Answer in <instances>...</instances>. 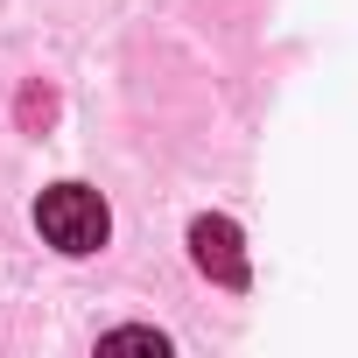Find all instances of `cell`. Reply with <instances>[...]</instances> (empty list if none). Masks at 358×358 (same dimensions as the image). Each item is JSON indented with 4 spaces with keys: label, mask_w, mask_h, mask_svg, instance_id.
I'll use <instances>...</instances> for the list:
<instances>
[{
    "label": "cell",
    "mask_w": 358,
    "mask_h": 358,
    "mask_svg": "<svg viewBox=\"0 0 358 358\" xmlns=\"http://www.w3.org/2000/svg\"><path fill=\"white\" fill-rule=\"evenodd\" d=\"M50 120H57V92H50V85H29V92H22V127L43 134Z\"/></svg>",
    "instance_id": "obj_3"
},
{
    "label": "cell",
    "mask_w": 358,
    "mask_h": 358,
    "mask_svg": "<svg viewBox=\"0 0 358 358\" xmlns=\"http://www.w3.org/2000/svg\"><path fill=\"white\" fill-rule=\"evenodd\" d=\"M99 344H106V351H155V358L169 351V337H162V330H106Z\"/></svg>",
    "instance_id": "obj_4"
},
{
    "label": "cell",
    "mask_w": 358,
    "mask_h": 358,
    "mask_svg": "<svg viewBox=\"0 0 358 358\" xmlns=\"http://www.w3.org/2000/svg\"><path fill=\"white\" fill-rule=\"evenodd\" d=\"M36 225H43V239H50L57 253H99V246H106V232H113L106 197H99V190H85V183H57V190H43Z\"/></svg>",
    "instance_id": "obj_1"
},
{
    "label": "cell",
    "mask_w": 358,
    "mask_h": 358,
    "mask_svg": "<svg viewBox=\"0 0 358 358\" xmlns=\"http://www.w3.org/2000/svg\"><path fill=\"white\" fill-rule=\"evenodd\" d=\"M190 260L218 281V288H246V246L232 218H197L190 225Z\"/></svg>",
    "instance_id": "obj_2"
}]
</instances>
